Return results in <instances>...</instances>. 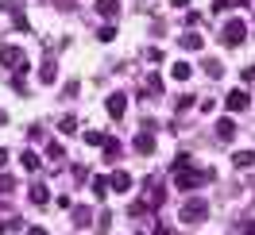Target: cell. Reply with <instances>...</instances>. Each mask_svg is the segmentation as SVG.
Returning <instances> with one entry per match:
<instances>
[{"mask_svg":"<svg viewBox=\"0 0 255 235\" xmlns=\"http://www.w3.org/2000/svg\"><path fill=\"white\" fill-rule=\"evenodd\" d=\"M135 185V177L128 170H116V173H109V189H116V193H128V189Z\"/></svg>","mask_w":255,"mask_h":235,"instance_id":"obj_6","label":"cell"},{"mask_svg":"<svg viewBox=\"0 0 255 235\" xmlns=\"http://www.w3.org/2000/svg\"><path fill=\"white\" fill-rule=\"evenodd\" d=\"M12 189H16V181H12V177H4V173H0V197H8V193H12Z\"/></svg>","mask_w":255,"mask_h":235,"instance_id":"obj_26","label":"cell"},{"mask_svg":"<svg viewBox=\"0 0 255 235\" xmlns=\"http://www.w3.org/2000/svg\"><path fill=\"white\" fill-rule=\"evenodd\" d=\"M182 50H201V35L197 31H182Z\"/></svg>","mask_w":255,"mask_h":235,"instance_id":"obj_11","label":"cell"},{"mask_svg":"<svg viewBox=\"0 0 255 235\" xmlns=\"http://www.w3.org/2000/svg\"><path fill=\"white\" fill-rule=\"evenodd\" d=\"M97 39H101V43H112V39H116V27H112V23H105V27L97 31Z\"/></svg>","mask_w":255,"mask_h":235,"instance_id":"obj_22","label":"cell"},{"mask_svg":"<svg viewBox=\"0 0 255 235\" xmlns=\"http://www.w3.org/2000/svg\"><path fill=\"white\" fill-rule=\"evenodd\" d=\"M159 93H162V81L151 78V81H147V89H143V96H159Z\"/></svg>","mask_w":255,"mask_h":235,"instance_id":"obj_23","label":"cell"},{"mask_svg":"<svg viewBox=\"0 0 255 235\" xmlns=\"http://www.w3.org/2000/svg\"><path fill=\"white\" fill-rule=\"evenodd\" d=\"M0 66H8L16 74H27V58H23L19 47H0Z\"/></svg>","mask_w":255,"mask_h":235,"instance_id":"obj_4","label":"cell"},{"mask_svg":"<svg viewBox=\"0 0 255 235\" xmlns=\"http://www.w3.org/2000/svg\"><path fill=\"white\" fill-rule=\"evenodd\" d=\"M0 8H4V12H23V0H0Z\"/></svg>","mask_w":255,"mask_h":235,"instance_id":"obj_24","label":"cell"},{"mask_svg":"<svg viewBox=\"0 0 255 235\" xmlns=\"http://www.w3.org/2000/svg\"><path fill=\"white\" fill-rule=\"evenodd\" d=\"M170 4H174V8H190V0H170Z\"/></svg>","mask_w":255,"mask_h":235,"instance_id":"obj_32","label":"cell"},{"mask_svg":"<svg viewBox=\"0 0 255 235\" xmlns=\"http://www.w3.org/2000/svg\"><path fill=\"white\" fill-rule=\"evenodd\" d=\"M217 135H221V139L228 143L232 135H236V124H232V120H221V124H217Z\"/></svg>","mask_w":255,"mask_h":235,"instance_id":"obj_14","label":"cell"},{"mask_svg":"<svg viewBox=\"0 0 255 235\" xmlns=\"http://www.w3.org/2000/svg\"><path fill=\"white\" fill-rule=\"evenodd\" d=\"M47 197H50L47 185H43V181H35V185H31V201H35V204H47Z\"/></svg>","mask_w":255,"mask_h":235,"instance_id":"obj_15","label":"cell"},{"mask_svg":"<svg viewBox=\"0 0 255 235\" xmlns=\"http://www.w3.org/2000/svg\"><path fill=\"white\" fill-rule=\"evenodd\" d=\"M105 108H109L112 120H124V112H128V96H124V93H112L109 100H105Z\"/></svg>","mask_w":255,"mask_h":235,"instance_id":"obj_5","label":"cell"},{"mask_svg":"<svg viewBox=\"0 0 255 235\" xmlns=\"http://www.w3.org/2000/svg\"><path fill=\"white\" fill-rule=\"evenodd\" d=\"M240 4H248V0H213V12H228V8H240Z\"/></svg>","mask_w":255,"mask_h":235,"instance_id":"obj_18","label":"cell"},{"mask_svg":"<svg viewBox=\"0 0 255 235\" xmlns=\"http://www.w3.org/2000/svg\"><path fill=\"white\" fill-rule=\"evenodd\" d=\"M252 162H255V155H252V151H236V155H232V166H236V170L252 166Z\"/></svg>","mask_w":255,"mask_h":235,"instance_id":"obj_13","label":"cell"},{"mask_svg":"<svg viewBox=\"0 0 255 235\" xmlns=\"http://www.w3.org/2000/svg\"><path fill=\"white\" fill-rule=\"evenodd\" d=\"M47 158H62V143H50V147H47Z\"/></svg>","mask_w":255,"mask_h":235,"instance_id":"obj_29","label":"cell"},{"mask_svg":"<svg viewBox=\"0 0 255 235\" xmlns=\"http://www.w3.org/2000/svg\"><path fill=\"white\" fill-rule=\"evenodd\" d=\"M205 74H213V78H221V62H217V58H205Z\"/></svg>","mask_w":255,"mask_h":235,"instance_id":"obj_27","label":"cell"},{"mask_svg":"<svg viewBox=\"0 0 255 235\" xmlns=\"http://www.w3.org/2000/svg\"><path fill=\"white\" fill-rule=\"evenodd\" d=\"M244 39H248V23H244V19H228V23L221 27V43L224 47H240Z\"/></svg>","mask_w":255,"mask_h":235,"instance_id":"obj_2","label":"cell"},{"mask_svg":"<svg viewBox=\"0 0 255 235\" xmlns=\"http://www.w3.org/2000/svg\"><path fill=\"white\" fill-rule=\"evenodd\" d=\"M93 197H109V177H93Z\"/></svg>","mask_w":255,"mask_h":235,"instance_id":"obj_20","label":"cell"},{"mask_svg":"<svg viewBox=\"0 0 255 235\" xmlns=\"http://www.w3.org/2000/svg\"><path fill=\"white\" fill-rule=\"evenodd\" d=\"M58 131H62V135H74V131H78V120H74V116H62V120H58Z\"/></svg>","mask_w":255,"mask_h":235,"instance_id":"obj_16","label":"cell"},{"mask_svg":"<svg viewBox=\"0 0 255 235\" xmlns=\"http://www.w3.org/2000/svg\"><path fill=\"white\" fill-rule=\"evenodd\" d=\"M205 216H209V204L201 197H190V201L182 204V224H201Z\"/></svg>","mask_w":255,"mask_h":235,"instance_id":"obj_3","label":"cell"},{"mask_svg":"<svg viewBox=\"0 0 255 235\" xmlns=\"http://www.w3.org/2000/svg\"><path fill=\"white\" fill-rule=\"evenodd\" d=\"M4 120H8V116H4V112H0V124H4Z\"/></svg>","mask_w":255,"mask_h":235,"instance_id":"obj_34","label":"cell"},{"mask_svg":"<svg viewBox=\"0 0 255 235\" xmlns=\"http://www.w3.org/2000/svg\"><path fill=\"white\" fill-rule=\"evenodd\" d=\"M54 74H58V66H54V58H47L43 70H39V78H43V81H54Z\"/></svg>","mask_w":255,"mask_h":235,"instance_id":"obj_17","label":"cell"},{"mask_svg":"<svg viewBox=\"0 0 255 235\" xmlns=\"http://www.w3.org/2000/svg\"><path fill=\"white\" fill-rule=\"evenodd\" d=\"M0 166H8V151L4 147H0Z\"/></svg>","mask_w":255,"mask_h":235,"instance_id":"obj_31","label":"cell"},{"mask_svg":"<svg viewBox=\"0 0 255 235\" xmlns=\"http://www.w3.org/2000/svg\"><path fill=\"white\" fill-rule=\"evenodd\" d=\"M224 108L228 112H244L248 108V93H244V89H232V93L224 96Z\"/></svg>","mask_w":255,"mask_h":235,"instance_id":"obj_7","label":"cell"},{"mask_svg":"<svg viewBox=\"0 0 255 235\" xmlns=\"http://www.w3.org/2000/svg\"><path fill=\"white\" fill-rule=\"evenodd\" d=\"M244 81H255V66H252V70H244Z\"/></svg>","mask_w":255,"mask_h":235,"instance_id":"obj_30","label":"cell"},{"mask_svg":"<svg viewBox=\"0 0 255 235\" xmlns=\"http://www.w3.org/2000/svg\"><path fill=\"white\" fill-rule=\"evenodd\" d=\"M174 173H178L174 185L182 189V193H190V189H201V185H209V181L217 177L213 170H190V166H186V170H174Z\"/></svg>","mask_w":255,"mask_h":235,"instance_id":"obj_1","label":"cell"},{"mask_svg":"<svg viewBox=\"0 0 255 235\" xmlns=\"http://www.w3.org/2000/svg\"><path fill=\"white\" fill-rule=\"evenodd\" d=\"M19 162H23V170H39V155H35V151H23Z\"/></svg>","mask_w":255,"mask_h":235,"instance_id":"obj_19","label":"cell"},{"mask_svg":"<svg viewBox=\"0 0 255 235\" xmlns=\"http://www.w3.org/2000/svg\"><path fill=\"white\" fill-rule=\"evenodd\" d=\"M147 197H151V204H162V197H166V189H162V185H151V193H147Z\"/></svg>","mask_w":255,"mask_h":235,"instance_id":"obj_25","label":"cell"},{"mask_svg":"<svg viewBox=\"0 0 255 235\" xmlns=\"http://www.w3.org/2000/svg\"><path fill=\"white\" fill-rule=\"evenodd\" d=\"M89 216H93V212H89V208H85V204H81L78 212H74V224H78V228H85V224H89Z\"/></svg>","mask_w":255,"mask_h":235,"instance_id":"obj_21","label":"cell"},{"mask_svg":"<svg viewBox=\"0 0 255 235\" xmlns=\"http://www.w3.org/2000/svg\"><path fill=\"white\" fill-rule=\"evenodd\" d=\"M27 235H47V228H31V232H27Z\"/></svg>","mask_w":255,"mask_h":235,"instance_id":"obj_33","label":"cell"},{"mask_svg":"<svg viewBox=\"0 0 255 235\" xmlns=\"http://www.w3.org/2000/svg\"><path fill=\"white\" fill-rule=\"evenodd\" d=\"M135 151H139V155H151V151H155V135H151L147 127L135 135Z\"/></svg>","mask_w":255,"mask_h":235,"instance_id":"obj_8","label":"cell"},{"mask_svg":"<svg viewBox=\"0 0 255 235\" xmlns=\"http://www.w3.org/2000/svg\"><path fill=\"white\" fill-rule=\"evenodd\" d=\"M170 78H174V81H190L193 78V66L190 62H174V66H170Z\"/></svg>","mask_w":255,"mask_h":235,"instance_id":"obj_10","label":"cell"},{"mask_svg":"<svg viewBox=\"0 0 255 235\" xmlns=\"http://www.w3.org/2000/svg\"><path fill=\"white\" fill-rule=\"evenodd\" d=\"M101 147H105V158H109V162H116V158H120V139H109V135H105V143H101Z\"/></svg>","mask_w":255,"mask_h":235,"instance_id":"obj_12","label":"cell"},{"mask_svg":"<svg viewBox=\"0 0 255 235\" xmlns=\"http://www.w3.org/2000/svg\"><path fill=\"white\" fill-rule=\"evenodd\" d=\"M97 12L105 19H116L120 16V0H97Z\"/></svg>","mask_w":255,"mask_h":235,"instance_id":"obj_9","label":"cell"},{"mask_svg":"<svg viewBox=\"0 0 255 235\" xmlns=\"http://www.w3.org/2000/svg\"><path fill=\"white\" fill-rule=\"evenodd\" d=\"M109 224H112V216H109V212H101V224H97V232L105 235V232H109Z\"/></svg>","mask_w":255,"mask_h":235,"instance_id":"obj_28","label":"cell"}]
</instances>
